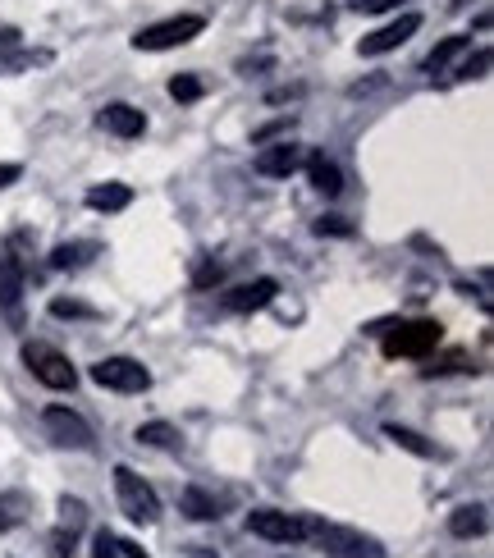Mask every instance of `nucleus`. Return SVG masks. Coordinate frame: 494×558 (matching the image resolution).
Masks as SVG:
<instances>
[{"label": "nucleus", "mask_w": 494, "mask_h": 558, "mask_svg": "<svg viewBox=\"0 0 494 558\" xmlns=\"http://www.w3.org/2000/svg\"><path fill=\"white\" fill-rule=\"evenodd\" d=\"M179 508L193 517V522H215V517H220V499H215L211 490H202V485H188V490L179 494Z\"/></svg>", "instance_id": "16"}, {"label": "nucleus", "mask_w": 494, "mask_h": 558, "mask_svg": "<svg viewBox=\"0 0 494 558\" xmlns=\"http://www.w3.org/2000/svg\"><path fill=\"white\" fill-rule=\"evenodd\" d=\"M92 558H124V554H119V540L110 536V531H101L97 545H92Z\"/></svg>", "instance_id": "27"}, {"label": "nucleus", "mask_w": 494, "mask_h": 558, "mask_svg": "<svg viewBox=\"0 0 494 558\" xmlns=\"http://www.w3.org/2000/svg\"><path fill=\"white\" fill-rule=\"evenodd\" d=\"M485 69H490V51H476L472 60L458 65V78H485Z\"/></svg>", "instance_id": "26"}, {"label": "nucleus", "mask_w": 494, "mask_h": 558, "mask_svg": "<svg viewBox=\"0 0 494 558\" xmlns=\"http://www.w3.org/2000/svg\"><path fill=\"white\" fill-rule=\"evenodd\" d=\"M51 316H97V307H87V302H74V298H55L51 302Z\"/></svg>", "instance_id": "24"}, {"label": "nucleus", "mask_w": 494, "mask_h": 558, "mask_svg": "<svg viewBox=\"0 0 494 558\" xmlns=\"http://www.w3.org/2000/svg\"><path fill=\"white\" fill-rule=\"evenodd\" d=\"M252 165H257V174H266V179H289V174L302 165V147H293V142H275V147H261Z\"/></svg>", "instance_id": "11"}, {"label": "nucleus", "mask_w": 494, "mask_h": 558, "mask_svg": "<svg viewBox=\"0 0 494 558\" xmlns=\"http://www.w3.org/2000/svg\"><path fill=\"white\" fill-rule=\"evenodd\" d=\"M101 252V243H60L51 252V270H78Z\"/></svg>", "instance_id": "18"}, {"label": "nucleus", "mask_w": 494, "mask_h": 558, "mask_svg": "<svg viewBox=\"0 0 494 558\" xmlns=\"http://www.w3.org/2000/svg\"><path fill=\"white\" fill-rule=\"evenodd\" d=\"M307 536H312L330 558H385V545H380L376 536L353 531V526H330V522L307 517Z\"/></svg>", "instance_id": "1"}, {"label": "nucleus", "mask_w": 494, "mask_h": 558, "mask_svg": "<svg viewBox=\"0 0 494 558\" xmlns=\"http://www.w3.org/2000/svg\"><path fill=\"white\" fill-rule=\"evenodd\" d=\"M115 494H119V508H124V517H129V522L151 526L156 517H161V499H156V490H151V485L142 481L133 467H124V462L115 467Z\"/></svg>", "instance_id": "3"}, {"label": "nucleus", "mask_w": 494, "mask_h": 558, "mask_svg": "<svg viewBox=\"0 0 494 558\" xmlns=\"http://www.w3.org/2000/svg\"><path fill=\"white\" fill-rule=\"evenodd\" d=\"M23 366H28V371H33L46 389H55V394H65V389L78 385L74 362H69L60 348L42 344V339H28V344H23Z\"/></svg>", "instance_id": "2"}, {"label": "nucleus", "mask_w": 494, "mask_h": 558, "mask_svg": "<svg viewBox=\"0 0 494 558\" xmlns=\"http://www.w3.org/2000/svg\"><path fill=\"white\" fill-rule=\"evenodd\" d=\"M202 28H206L202 14H174V19H161V23H147V28H138V37H133V51H174V46L193 42Z\"/></svg>", "instance_id": "4"}, {"label": "nucleus", "mask_w": 494, "mask_h": 558, "mask_svg": "<svg viewBox=\"0 0 494 558\" xmlns=\"http://www.w3.org/2000/svg\"><path fill=\"white\" fill-rule=\"evenodd\" d=\"M42 426H46V435H51L60 449H78V453H87L92 449V426H87L78 412H69V408H46L42 412Z\"/></svg>", "instance_id": "8"}, {"label": "nucleus", "mask_w": 494, "mask_h": 558, "mask_svg": "<svg viewBox=\"0 0 494 558\" xmlns=\"http://www.w3.org/2000/svg\"><path fill=\"white\" fill-rule=\"evenodd\" d=\"M138 444H151V449H179L183 435L170 426V421H142V426H138Z\"/></svg>", "instance_id": "20"}, {"label": "nucleus", "mask_w": 494, "mask_h": 558, "mask_svg": "<svg viewBox=\"0 0 494 558\" xmlns=\"http://www.w3.org/2000/svg\"><path fill=\"white\" fill-rule=\"evenodd\" d=\"M19 174H23V165L5 161V165H0V188H10V183H19Z\"/></svg>", "instance_id": "29"}, {"label": "nucleus", "mask_w": 494, "mask_h": 558, "mask_svg": "<svg viewBox=\"0 0 494 558\" xmlns=\"http://www.w3.org/2000/svg\"><path fill=\"white\" fill-rule=\"evenodd\" d=\"M10 526H14V513H10V508H5V504H0V536H5Z\"/></svg>", "instance_id": "30"}, {"label": "nucleus", "mask_w": 494, "mask_h": 558, "mask_svg": "<svg viewBox=\"0 0 494 558\" xmlns=\"http://www.w3.org/2000/svg\"><path fill=\"white\" fill-rule=\"evenodd\" d=\"M398 5H408V0H357L362 14H385V10H398Z\"/></svg>", "instance_id": "28"}, {"label": "nucleus", "mask_w": 494, "mask_h": 558, "mask_svg": "<svg viewBox=\"0 0 494 558\" xmlns=\"http://www.w3.org/2000/svg\"><path fill=\"white\" fill-rule=\"evenodd\" d=\"M0 312L10 316V325H23V270L5 247H0Z\"/></svg>", "instance_id": "10"}, {"label": "nucleus", "mask_w": 494, "mask_h": 558, "mask_svg": "<svg viewBox=\"0 0 494 558\" xmlns=\"http://www.w3.org/2000/svg\"><path fill=\"white\" fill-rule=\"evenodd\" d=\"M275 293H280L275 279H252V284H238V289L225 293V307L229 312H261L275 302Z\"/></svg>", "instance_id": "12"}, {"label": "nucleus", "mask_w": 494, "mask_h": 558, "mask_svg": "<svg viewBox=\"0 0 494 558\" xmlns=\"http://www.w3.org/2000/svg\"><path fill=\"white\" fill-rule=\"evenodd\" d=\"M444 325L440 321H398L385 334V357H426L430 348H440Z\"/></svg>", "instance_id": "5"}, {"label": "nucleus", "mask_w": 494, "mask_h": 558, "mask_svg": "<svg viewBox=\"0 0 494 558\" xmlns=\"http://www.w3.org/2000/svg\"><path fill=\"white\" fill-rule=\"evenodd\" d=\"M170 97H174V101H183V106H188V101H197V97H202V78L179 74V78L170 83Z\"/></svg>", "instance_id": "23"}, {"label": "nucleus", "mask_w": 494, "mask_h": 558, "mask_svg": "<svg viewBox=\"0 0 494 558\" xmlns=\"http://www.w3.org/2000/svg\"><path fill=\"white\" fill-rule=\"evenodd\" d=\"M485 526H490V517H485V504H462L458 513L449 517V531L458 540H472V536H485Z\"/></svg>", "instance_id": "17"}, {"label": "nucleus", "mask_w": 494, "mask_h": 558, "mask_svg": "<svg viewBox=\"0 0 494 558\" xmlns=\"http://www.w3.org/2000/svg\"><path fill=\"white\" fill-rule=\"evenodd\" d=\"M37 65H51V51H14V55H0V74H23V69H37Z\"/></svg>", "instance_id": "22"}, {"label": "nucleus", "mask_w": 494, "mask_h": 558, "mask_svg": "<svg viewBox=\"0 0 494 558\" xmlns=\"http://www.w3.org/2000/svg\"><path fill=\"white\" fill-rule=\"evenodd\" d=\"M247 531L270 540V545H302L307 540V517L280 513V508H252L247 513Z\"/></svg>", "instance_id": "7"}, {"label": "nucleus", "mask_w": 494, "mask_h": 558, "mask_svg": "<svg viewBox=\"0 0 494 558\" xmlns=\"http://www.w3.org/2000/svg\"><path fill=\"white\" fill-rule=\"evenodd\" d=\"M307 179H312V188L316 193H325V197H339L344 193V170L330 161V156H307Z\"/></svg>", "instance_id": "14"}, {"label": "nucleus", "mask_w": 494, "mask_h": 558, "mask_svg": "<svg viewBox=\"0 0 494 558\" xmlns=\"http://www.w3.org/2000/svg\"><path fill=\"white\" fill-rule=\"evenodd\" d=\"M101 129L115 133V138H142V133H147V115L124 106V101H110V106L101 110Z\"/></svg>", "instance_id": "13"}, {"label": "nucleus", "mask_w": 494, "mask_h": 558, "mask_svg": "<svg viewBox=\"0 0 494 558\" xmlns=\"http://www.w3.org/2000/svg\"><path fill=\"white\" fill-rule=\"evenodd\" d=\"M92 380L110 394H147L151 389V371L138 362V357H101L92 366Z\"/></svg>", "instance_id": "6"}, {"label": "nucleus", "mask_w": 494, "mask_h": 558, "mask_svg": "<svg viewBox=\"0 0 494 558\" xmlns=\"http://www.w3.org/2000/svg\"><path fill=\"white\" fill-rule=\"evenodd\" d=\"M316 234H334V238H353V225H348L344 215H321V220H316Z\"/></svg>", "instance_id": "25"}, {"label": "nucleus", "mask_w": 494, "mask_h": 558, "mask_svg": "<svg viewBox=\"0 0 494 558\" xmlns=\"http://www.w3.org/2000/svg\"><path fill=\"white\" fill-rule=\"evenodd\" d=\"M92 211H124V206L133 202V188L129 183H97V188H87V197H83Z\"/></svg>", "instance_id": "15"}, {"label": "nucleus", "mask_w": 494, "mask_h": 558, "mask_svg": "<svg viewBox=\"0 0 494 558\" xmlns=\"http://www.w3.org/2000/svg\"><path fill=\"white\" fill-rule=\"evenodd\" d=\"M467 46H472V37H462V33H458V37H444V42L426 55V74H444V69H449L453 60L467 51Z\"/></svg>", "instance_id": "19"}, {"label": "nucleus", "mask_w": 494, "mask_h": 558, "mask_svg": "<svg viewBox=\"0 0 494 558\" xmlns=\"http://www.w3.org/2000/svg\"><path fill=\"white\" fill-rule=\"evenodd\" d=\"M417 28H421V14H398L394 23H385V28H376V33H366L357 51L362 55H389V51H398V46L408 42V37H417Z\"/></svg>", "instance_id": "9"}, {"label": "nucleus", "mask_w": 494, "mask_h": 558, "mask_svg": "<svg viewBox=\"0 0 494 558\" xmlns=\"http://www.w3.org/2000/svg\"><path fill=\"white\" fill-rule=\"evenodd\" d=\"M385 435L398 444V449L417 453V458H435V444H426V440L417 435V430H408V426H385Z\"/></svg>", "instance_id": "21"}]
</instances>
